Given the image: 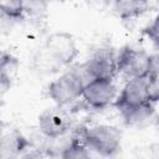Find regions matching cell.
Here are the masks:
<instances>
[{"mask_svg": "<svg viewBox=\"0 0 159 159\" xmlns=\"http://www.w3.org/2000/svg\"><path fill=\"white\" fill-rule=\"evenodd\" d=\"M31 143L16 129L2 133L0 138V157H14L27 150Z\"/></svg>", "mask_w": 159, "mask_h": 159, "instance_id": "10", "label": "cell"}, {"mask_svg": "<svg viewBox=\"0 0 159 159\" xmlns=\"http://www.w3.org/2000/svg\"><path fill=\"white\" fill-rule=\"evenodd\" d=\"M83 66L92 80H113L117 75V55L113 48H98Z\"/></svg>", "mask_w": 159, "mask_h": 159, "instance_id": "7", "label": "cell"}, {"mask_svg": "<svg viewBox=\"0 0 159 159\" xmlns=\"http://www.w3.org/2000/svg\"><path fill=\"white\" fill-rule=\"evenodd\" d=\"M148 93L149 101L157 103L159 99V83H158V75H149V84H148Z\"/></svg>", "mask_w": 159, "mask_h": 159, "instance_id": "15", "label": "cell"}, {"mask_svg": "<svg viewBox=\"0 0 159 159\" xmlns=\"http://www.w3.org/2000/svg\"><path fill=\"white\" fill-rule=\"evenodd\" d=\"M122 132L114 125L99 124L94 127L84 125V143L88 149L103 157L114 155L120 148Z\"/></svg>", "mask_w": 159, "mask_h": 159, "instance_id": "1", "label": "cell"}, {"mask_svg": "<svg viewBox=\"0 0 159 159\" xmlns=\"http://www.w3.org/2000/svg\"><path fill=\"white\" fill-rule=\"evenodd\" d=\"M48 2V0H20L22 14L36 20L41 19L46 14Z\"/></svg>", "mask_w": 159, "mask_h": 159, "instance_id": "13", "label": "cell"}, {"mask_svg": "<svg viewBox=\"0 0 159 159\" xmlns=\"http://www.w3.org/2000/svg\"><path fill=\"white\" fill-rule=\"evenodd\" d=\"M14 19L12 17H10L6 12H4L1 9H0V27H2V26H5V25H7L10 21H12Z\"/></svg>", "mask_w": 159, "mask_h": 159, "instance_id": "17", "label": "cell"}, {"mask_svg": "<svg viewBox=\"0 0 159 159\" xmlns=\"http://www.w3.org/2000/svg\"><path fill=\"white\" fill-rule=\"evenodd\" d=\"M48 1H66V0H48Z\"/></svg>", "mask_w": 159, "mask_h": 159, "instance_id": "19", "label": "cell"}, {"mask_svg": "<svg viewBox=\"0 0 159 159\" xmlns=\"http://www.w3.org/2000/svg\"><path fill=\"white\" fill-rule=\"evenodd\" d=\"M72 122L70 114L60 106L48 108L39 117L40 132L48 139H58L71 129Z\"/></svg>", "mask_w": 159, "mask_h": 159, "instance_id": "6", "label": "cell"}, {"mask_svg": "<svg viewBox=\"0 0 159 159\" xmlns=\"http://www.w3.org/2000/svg\"><path fill=\"white\" fill-rule=\"evenodd\" d=\"M1 134H2V130H1V128H0V138H1Z\"/></svg>", "mask_w": 159, "mask_h": 159, "instance_id": "20", "label": "cell"}, {"mask_svg": "<svg viewBox=\"0 0 159 159\" xmlns=\"http://www.w3.org/2000/svg\"><path fill=\"white\" fill-rule=\"evenodd\" d=\"M149 63L150 55L145 51L124 47L117 55V73L128 80L145 76L149 73Z\"/></svg>", "mask_w": 159, "mask_h": 159, "instance_id": "3", "label": "cell"}, {"mask_svg": "<svg viewBox=\"0 0 159 159\" xmlns=\"http://www.w3.org/2000/svg\"><path fill=\"white\" fill-rule=\"evenodd\" d=\"M148 9V0H114V11L122 20L135 19Z\"/></svg>", "mask_w": 159, "mask_h": 159, "instance_id": "11", "label": "cell"}, {"mask_svg": "<svg viewBox=\"0 0 159 159\" xmlns=\"http://www.w3.org/2000/svg\"><path fill=\"white\" fill-rule=\"evenodd\" d=\"M117 96V87L113 80L93 78L83 86L82 97L88 107L102 109L109 106Z\"/></svg>", "mask_w": 159, "mask_h": 159, "instance_id": "4", "label": "cell"}, {"mask_svg": "<svg viewBox=\"0 0 159 159\" xmlns=\"http://www.w3.org/2000/svg\"><path fill=\"white\" fill-rule=\"evenodd\" d=\"M154 104L155 103L153 102H147V103L138 104V106L120 108L119 112L127 125L140 128V127L147 125L153 118L154 112H155Z\"/></svg>", "mask_w": 159, "mask_h": 159, "instance_id": "9", "label": "cell"}, {"mask_svg": "<svg viewBox=\"0 0 159 159\" xmlns=\"http://www.w3.org/2000/svg\"><path fill=\"white\" fill-rule=\"evenodd\" d=\"M0 9L14 20H21L24 17L20 0H0Z\"/></svg>", "mask_w": 159, "mask_h": 159, "instance_id": "14", "label": "cell"}, {"mask_svg": "<svg viewBox=\"0 0 159 159\" xmlns=\"http://www.w3.org/2000/svg\"><path fill=\"white\" fill-rule=\"evenodd\" d=\"M83 86L84 84L82 80L76 75L73 70H71L51 82L47 92L50 98L53 99L57 106L62 107L78 99L82 96Z\"/></svg>", "mask_w": 159, "mask_h": 159, "instance_id": "2", "label": "cell"}, {"mask_svg": "<svg viewBox=\"0 0 159 159\" xmlns=\"http://www.w3.org/2000/svg\"><path fill=\"white\" fill-rule=\"evenodd\" d=\"M19 60L9 53H0V88L7 89L19 72Z\"/></svg>", "mask_w": 159, "mask_h": 159, "instance_id": "12", "label": "cell"}, {"mask_svg": "<svg viewBox=\"0 0 159 159\" xmlns=\"http://www.w3.org/2000/svg\"><path fill=\"white\" fill-rule=\"evenodd\" d=\"M88 4H91V5H93V6H97V7H106L108 4H109V1L111 0H86Z\"/></svg>", "mask_w": 159, "mask_h": 159, "instance_id": "18", "label": "cell"}, {"mask_svg": "<svg viewBox=\"0 0 159 159\" xmlns=\"http://www.w3.org/2000/svg\"><path fill=\"white\" fill-rule=\"evenodd\" d=\"M143 34H145L155 45H158V21H157V19L152 25H149L148 27H145L143 30Z\"/></svg>", "mask_w": 159, "mask_h": 159, "instance_id": "16", "label": "cell"}, {"mask_svg": "<svg viewBox=\"0 0 159 159\" xmlns=\"http://www.w3.org/2000/svg\"><path fill=\"white\" fill-rule=\"evenodd\" d=\"M43 48L60 67L63 65H70L78 56V50L76 47L73 36L68 32L51 34L46 40Z\"/></svg>", "mask_w": 159, "mask_h": 159, "instance_id": "5", "label": "cell"}, {"mask_svg": "<svg viewBox=\"0 0 159 159\" xmlns=\"http://www.w3.org/2000/svg\"><path fill=\"white\" fill-rule=\"evenodd\" d=\"M148 84H149V73L145 76L128 80L120 94L116 99L114 103L116 107L120 109L124 107H132L150 102L148 93Z\"/></svg>", "mask_w": 159, "mask_h": 159, "instance_id": "8", "label": "cell"}]
</instances>
